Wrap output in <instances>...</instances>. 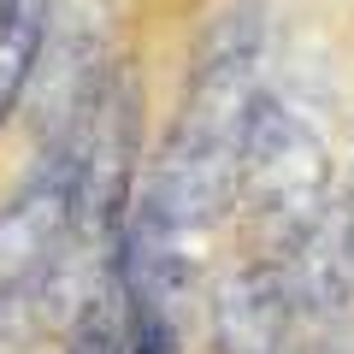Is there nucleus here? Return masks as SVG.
<instances>
[{
	"label": "nucleus",
	"instance_id": "f257e3e1",
	"mask_svg": "<svg viewBox=\"0 0 354 354\" xmlns=\"http://www.w3.org/2000/svg\"><path fill=\"white\" fill-rule=\"evenodd\" d=\"M260 65H266V0H230L195 53L183 118L148 171L153 195L195 236L236 213L242 130L260 101Z\"/></svg>",
	"mask_w": 354,
	"mask_h": 354
},
{
	"label": "nucleus",
	"instance_id": "f03ea898",
	"mask_svg": "<svg viewBox=\"0 0 354 354\" xmlns=\"http://www.w3.org/2000/svg\"><path fill=\"white\" fill-rule=\"evenodd\" d=\"M330 195H337V177H330V148L319 142V130H307L295 106L260 88L248 130H242L236 171V207L248 225L254 260H283L319 225Z\"/></svg>",
	"mask_w": 354,
	"mask_h": 354
},
{
	"label": "nucleus",
	"instance_id": "7ed1b4c3",
	"mask_svg": "<svg viewBox=\"0 0 354 354\" xmlns=\"http://www.w3.org/2000/svg\"><path fill=\"white\" fill-rule=\"evenodd\" d=\"M77 130H83V118L65 136L41 142L30 183L12 201H0V295L36 278L77 218Z\"/></svg>",
	"mask_w": 354,
	"mask_h": 354
},
{
	"label": "nucleus",
	"instance_id": "20e7f679",
	"mask_svg": "<svg viewBox=\"0 0 354 354\" xmlns=\"http://www.w3.org/2000/svg\"><path fill=\"white\" fill-rule=\"evenodd\" d=\"M65 18H71V24H59V12H53L48 41H41V59H36V77H30V88H24V113H30V124H36L41 142L65 136V130L95 106L106 71H113L101 6H95V0H77Z\"/></svg>",
	"mask_w": 354,
	"mask_h": 354
},
{
	"label": "nucleus",
	"instance_id": "39448f33",
	"mask_svg": "<svg viewBox=\"0 0 354 354\" xmlns=\"http://www.w3.org/2000/svg\"><path fill=\"white\" fill-rule=\"evenodd\" d=\"M295 307L278 260H242L213 283V342L218 354H290Z\"/></svg>",
	"mask_w": 354,
	"mask_h": 354
},
{
	"label": "nucleus",
	"instance_id": "423d86ee",
	"mask_svg": "<svg viewBox=\"0 0 354 354\" xmlns=\"http://www.w3.org/2000/svg\"><path fill=\"white\" fill-rule=\"evenodd\" d=\"M283 290H290L295 319L330 325L354 307V218L348 201L330 195V207L319 213V225L283 254Z\"/></svg>",
	"mask_w": 354,
	"mask_h": 354
},
{
	"label": "nucleus",
	"instance_id": "0eeeda50",
	"mask_svg": "<svg viewBox=\"0 0 354 354\" xmlns=\"http://www.w3.org/2000/svg\"><path fill=\"white\" fill-rule=\"evenodd\" d=\"M48 24H53V0H0V124H12L24 106Z\"/></svg>",
	"mask_w": 354,
	"mask_h": 354
},
{
	"label": "nucleus",
	"instance_id": "6e6552de",
	"mask_svg": "<svg viewBox=\"0 0 354 354\" xmlns=\"http://www.w3.org/2000/svg\"><path fill=\"white\" fill-rule=\"evenodd\" d=\"M130 354H183V337H177L171 319L130 313Z\"/></svg>",
	"mask_w": 354,
	"mask_h": 354
},
{
	"label": "nucleus",
	"instance_id": "1a4fd4ad",
	"mask_svg": "<svg viewBox=\"0 0 354 354\" xmlns=\"http://www.w3.org/2000/svg\"><path fill=\"white\" fill-rule=\"evenodd\" d=\"M319 354H354V348H348V342H325V348H319Z\"/></svg>",
	"mask_w": 354,
	"mask_h": 354
},
{
	"label": "nucleus",
	"instance_id": "9d476101",
	"mask_svg": "<svg viewBox=\"0 0 354 354\" xmlns=\"http://www.w3.org/2000/svg\"><path fill=\"white\" fill-rule=\"evenodd\" d=\"M342 201H348V218H354V189H348V195H342Z\"/></svg>",
	"mask_w": 354,
	"mask_h": 354
}]
</instances>
